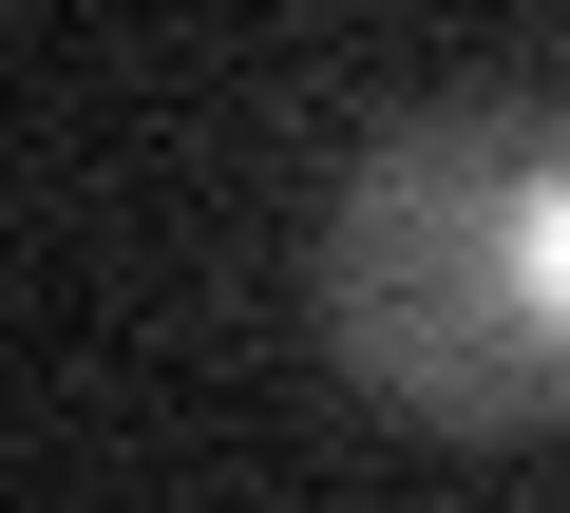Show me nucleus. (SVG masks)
I'll return each instance as SVG.
<instances>
[{
  "label": "nucleus",
  "mask_w": 570,
  "mask_h": 513,
  "mask_svg": "<svg viewBox=\"0 0 570 513\" xmlns=\"http://www.w3.org/2000/svg\"><path fill=\"white\" fill-rule=\"evenodd\" d=\"M324 343L438 437L570 418V115L381 134L324 209Z\"/></svg>",
  "instance_id": "f257e3e1"
}]
</instances>
